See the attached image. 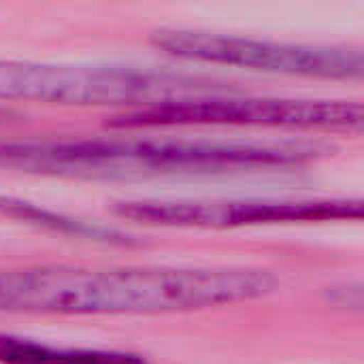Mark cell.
I'll use <instances>...</instances> for the list:
<instances>
[{"label":"cell","mask_w":364,"mask_h":364,"mask_svg":"<svg viewBox=\"0 0 364 364\" xmlns=\"http://www.w3.org/2000/svg\"><path fill=\"white\" fill-rule=\"evenodd\" d=\"M4 115H6V113H4V111H2V109H0V117H4Z\"/></svg>","instance_id":"9c48e42d"},{"label":"cell","mask_w":364,"mask_h":364,"mask_svg":"<svg viewBox=\"0 0 364 364\" xmlns=\"http://www.w3.org/2000/svg\"><path fill=\"white\" fill-rule=\"evenodd\" d=\"M0 213L15 218V220H21L26 224L51 230V232L94 241V243H102V245H132V243H136L130 235H126L124 230H117L113 226L85 222L81 218H73V215H66L60 211H51V209L32 205L28 200L11 198V196H0Z\"/></svg>","instance_id":"ba28073f"},{"label":"cell","mask_w":364,"mask_h":364,"mask_svg":"<svg viewBox=\"0 0 364 364\" xmlns=\"http://www.w3.org/2000/svg\"><path fill=\"white\" fill-rule=\"evenodd\" d=\"M0 364H147V360L130 352L53 348L26 337L0 335Z\"/></svg>","instance_id":"52a82bcc"},{"label":"cell","mask_w":364,"mask_h":364,"mask_svg":"<svg viewBox=\"0 0 364 364\" xmlns=\"http://www.w3.org/2000/svg\"><path fill=\"white\" fill-rule=\"evenodd\" d=\"M331 145L305 139L211 141L177 136L15 139L0 141V168L73 179L209 175L292 168L316 162Z\"/></svg>","instance_id":"7a4b0ae2"},{"label":"cell","mask_w":364,"mask_h":364,"mask_svg":"<svg viewBox=\"0 0 364 364\" xmlns=\"http://www.w3.org/2000/svg\"><path fill=\"white\" fill-rule=\"evenodd\" d=\"M277 288L267 269L43 264L0 271V314H181L258 301Z\"/></svg>","instance_id":"6da1fadb"},{"label":"cell","mask_w":364,"mask_h":364,"mask_svg":"<svg viewBox=\"0 0 364 364\" xmlns=\"http://www.w3.org/2000/svg\"><path fill=\"white\" fill-rule=\"evenodd\" d=\"M230 92L239 90L211 77L171 70L0 60V100L6 102L139 111L171 100Z\"/></svg>","instance_id":"3957f363"},{"label":"cell","mask_w":364,"mask_h":364,"mask_svg":"<svg viewBox=\"0 0 364 364\" xmlns=\"http://www.w3.org/2000/svg\"><path fill=\"white\" fill-rule=\"evenodd\" d=\"M363 105L331 98H269L239 92L171 100L111 117L119 130H151L179 126H250L324 132H360Z\"/></svg>","instance_id":"277c9868"},{"label":"cell","mask_w":364,"mask_h":364,"mask_svg":"<svg viewBox=\"0 0 364 364\" xmlns=\"http://www.w3.org/2000/svg\"><path fill=\"white\" fill-rule=\"evenodd\" d=\"M149 43L162 53L186 62L232 66L271 75L354 81L364 73L363 51L358 47L279 43L190 28L154 30L149 34Z\"/></svg>","instance_id":"5b68a950"},{"label":"cell","mask_w":364,"mask_h":364,"mask_svg":"<svg viewBox=\"0 0 364 364\" xmlns=\"http://www.w3.org/2000/svg\"><path fill=\"white\" fill-rule=\"evenodd\" d=\"M111 211L128 222L168 228H247L309 222H358L360 198H222V200H119Z\"/></svg>","instance_id":"8992f818"}]
</instances>
